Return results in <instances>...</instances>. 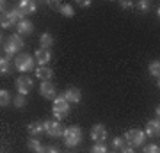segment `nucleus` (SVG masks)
Listing matches in <instances>:
<instances>
[{
    "instance_id": "nucleus-28",
    "label": "nucleus",
    "mask_w": 160,
    "mask_h": 153,
    "mask_svg": "<svg viewBox=\"0 0 160 153\" xmlns=\"http://www.w3.org/2000/svg\"><path fill=\"white\" fill-rule=\"evenodd\" d=\"M39 153H59V151H57V148H53V146H43V150Z\"/></svg>"
},
{
    "instance_id": "nucleus-20",
    "label": "nucleus",
    "mask_w": 160,
    "mask_h": 153,
    "mask_svg": "<svg viewBox=\"0 0 160 153\" xmlns=\"http://www.w3.org/2000/svg\"><path fill=\"white\" fill-rule=\"evenodd\" d=\"M9 102H11V94H9V91L2 89L0 91V105L6 107V105H9Z\"/></svg>"
},
{
    "instance_id": "nucleus-25",
    "label": "nucleus",
    "mask_w": 160,
    "mask_h": 153,
    "mask_svg": "<svg viewBox=\"0 0 160 153\" xmlns=\"http://www.w3.org/2000/svg\"><path fill=\"white\" fill-rule=\"evenodd\" d=\"M144 153H160V148L157 144H148L144 148Z\"/></svg>"
},
{
    "instance_id": "nucleus-12",
    "label": "nucleus",
    "mask_w": 160,
    "mask_h": 153,
    "mask_svg": "<svg viewBox=\"0 0 160 153\" xmlns=\"http://www.w3.org/2000/svg\"><path fill=\"white\" fill-rule=\"evenodd\" d=\"M68 102H80V98H82V93H80V89H77V87H69V89H66V93L62 94Z\"/></svg>"
},
{
    "instance_id": "nucleus-23",
    "label": "nucleus",
    "mask_w": 160,
    "mask_h": 153,
    "mask_svg": "<svg viewBox=\"0 0 160 153\" xmlns=\"http://www.w3.org/2000/svg\"><path fill=\"white\" fill-rule=\"evenodd\" d=\"M29 148H30V150H34V151H38V153L43 150V146H41V142L38 141V139H30V141H29Z\"/></svg>"
},
{
    "instance_id": "nucleus-4",
    "label": "nucleus",
    "mask_w": 160,
    "mask_h": 153,
    "mask_svg": "<svg viewBox=\"0 0 160 153\" xmlns=\"http://www.w3.org/2000/svg\"><path fill=\"white\" fill-rule=\"evenodd\" d=\"M14 66L18 68V71H30V69L34 68V61H32V57L27 55V54H20V55L14 59Z\"/></svg>"
},
{
    "instance_id": "nucleus-13",
    "label": "nucleus",
    "mask_w": 160,
    "mask_h": 153,
    "mask_svg": "<svg viewBox=\"0 0 160 153\" xmlns=\"http://www.w3.org/2000/svg\"><path fill=\"white\" fill-rule=\"evenodd\" d=\"M36 77L43 82H50V79L53 77V71L50 68H46V66H41V68L36 69Z\"/></svg>"
},
{
    "instance_id": "nucleus-19",
    "label": "nucleus",
    "mask_w": 160,
    "mask_h": 153,
    "mask_svg": "<svg viewBox=\"0 0 160 153\" xmlns=\"http://www.w3.org/2000/svg\"><path fill=\"white\" fill-rule=\"evenodd\" d=\"M39 41H41V48H45V50H48L52 45H53V38H52V34H41V38H39Z\"/></svg>"
},
{
    "instance_id": "nucleus-29",
    "label": "nucleus",
    "mask_w": 160,
    "mask_h": 153,
    "mask_svg": "<svg viewBox=\"0 0 160 153\" xmlns=\"http://www.w3.org/2000/svg\"><path fill=\"white\" fill-rule=\"evenodd\" d=\"M123 139H125V137H116L114 141H112V142H114V146L116 148H123V146H125V141H123Z\"/></svg>"
},
{
    "instance_id": "nucleus-10",
    "label": "nucleus",
    "mask_w": 160,
    "mask_h": 153,
    "mask_svg": "<svg viewBox=\"0 0 160 153\" xmlns=\"http://www.w3.org/2000/svg\"><path fill=\"white\" fill-rule=\"evenodd\" d=\"M39 93H41V96H45L46 100H53L55 98V87L50 82H41Z\"/></svg>"
},
{
    "instance_id": "nucleus-24",
    "label": "nucleus",
    "mask_w": 160,
    "mask_h": 153,
    "mask_svg": "<svg viewBox=\"0 0 160 153\" xmlns=\"http://www.w3.org/2000/svg\"><path fill=\"white\" fill-rule=\"evenodd\" d=\"M91 153H107V148H105V144H103V142H98V144H94V146H92Z\"/></svg>"
},
{
    "instance_id": "nucleus-34",
    "label": "nucleus",
    "mask_w": 160,
    "mask_h": 153,
    "mask_svg": "<svg viewBox=\"0 0 160 153\" xmlns=\"http://www.w3.org/2000/svg\"><path fill=\"white\" fill-rule=\"evenodd\" d=\"M155 112H157V116H158V119H160V105L157 107V110H155Z\"/></svg>"
},
{
    "instance_id": "nucleus-3",
    "label": "nucleus",
    "mask_w": 160,
    "mask_h": 153,
    "mask_svg": "<svg viewBox=\"0 0 160 153\" xmlns=\"http://www.w3.org/2000/svg\"><path fill=\"white\" fill-rule=\"evenodd\" d=\"M23 48V39L20 38V34H12L11 38H7L6 43H4V50L6 54H16L18 50H22Z\"/></svg>"
},
{
    "instance_id": "nucleus-30",
    "label": "nucleus",
    "mask_w": 160,
    "mask_h": 153,
    "mask_svg": "<svg viewBox=\"0 0 160 153\" xmlns=\"http://www.w3.org/2000/svg\"><path fill=\"white\" fill-rule=\"evenodd\" d=\"M121 153H133V148L130 144H125V146L121 148Z\"/></svg>"
},
{
    "instance_id": "nucleus-11",
    "label": "nucleus",
    "mask_w": 160,
    "mask_h": 153,
    "mask_svg": "<svg viewBox=\"0 0 160 153\" xmlns=\"http://www.w3.org/2000/svg\"><path fill=\"white\" fill-rule=\"evenodd\" d=\"M146 134H148L149 137H158L160 135V119L148 121V125H146Z\"/></svg>"
},
{
    "instance_id": "nucleus-26",
    "label": "nucleus",
    "mask_w": 160,
    "mask_h": 153,
    "mask_svg": "<svg viewBox=\"0 0 160 153\" xmlns=\"http://www.w3.org/2000/svg\"><path fill=\"white\" fill-rule=\"evenodd\" d=\"M12 23L9 22V18H7V13H2V28H9Z\"/></svg>"
},
{
    "instance_id": "nucleus-14",
    "label": "nucleus",
    "mask_w": 160,
    "mask_h": 153,
    "mask_svg": "<svg viewBox=\"0 0 160 153\" xmlns=\"http://www.w3.org/2000/svg\"><path fill=\"white\" fill-rule=\"evenodd\" d=\"M50 52L45 50V48H39V50H36V61L41 64V66H46V64L50 63Z\"/></svg>"
},
{
    "instance_id": "nucleus-32",
    "label": "nucleus",
    "mask_w": 160,
    "mask_h": 153,
    "mask_svg": "<svg viewBox=\"0 0 160 153\" xmlns=\"http://www.w3.org/2000/svg\"><path fill=\"white\" fill-rule=\"evenodd\" d=\"M121 6H123V7H132V2L126 0V2H121Z\"/></svg>"
},
{
    "instance_id": "nucleus-17",
    "label": "nucleus",
    "mask_w": 160,
    "mask_h": 153,
    "mask_svg": "<svg viewBox=\"0 0 160 153\" xmlns=\"http://www.w3.org/2000/svg\"><path fill=\"white\" fill-rule=\"evenodd\" d=\"M7 18H9V22L12 23V25H18V23L23 20V16L20 14V11L18 9H12V11H7Z\"/></svg>"
},
{
    "instance_id": "nucleus-16",
    "label": "nucleus",
    "mask_w": 160,
    "mask_h": 153,
    "mask_svg": "<svg viewBox=\"0 0 160 153\" xmlns=\"http://www.w3.org/2000/svg\"><path fill=\"white\" fill-rule=\"evenodd\" d=\"M29 132H30V135L39 137L41 134L45 132V123H39V121H34V123H30V125H29Z\"/></svg>"
},
{
    "instance_id": "nucleus-21",
    "label": "nucleus",
    "mask_w": 160,
    "mask_h": 153,
    "mask_svg": "<svg viewBox=\"0 0 160 153\" xmlns=\"http://www.w3.org/2000/svg\"><path fill=\"white\" fill-rule=\"evenodd\" d=\"M149 73L153 75V77H158L160 79V61H153V63L149 64Z\"/></svg>"
},
{
    "instance_id": "nucleus-6",
    "label": "nucleus",
    "mask_w": 160,
    "mask_h": 153,
    "mask_svg": "<svg viewBox=\"0 0 160 153\" xmlns=\"http://www.w3.org/2000/svg\"><path fill=\"white\" fill-rule=\"evenodd\" d=\"M45 132L52 137L64 135V128L59 121H45Z\"/></svg>"
},
{
    "instance_id": "nucleus-33",
    "label": "nucleus",
    "mask_w": 160,
    "mask_h": 153,
    "mask_svg": "<svg viewBox=\"0 0 160 153\" xmlns=\"http://www.w3.org/2000/svg\"><path fill=\"white\" fill-rule=\"evenodd\" d=\"M78 4H80V6H82V7H86V6H89V2H86V0H80Z\"/></svg>"
},
{
    "instance_id": "nucleus-5",
    "label": "nucleus",
    "mask_w": 160,
    "mask_h": 153,
    "mask_svg": "<svg viewBox=\"0 0 160 153\" xmlns=\"http://www.w3.org/2000/svg\"><path fill=\"white\" fill-rule=\"evenodd\" d=\"M125 139H126V142H128L130 146H141L142 141H144V132L142 130H137V128L128 130L125 134Z\"/></svg>"
},
{
    "instance_id": "nucleus-27",
    "label": "nucleus",
    "mask_w": 160,
    "mask_h": 153,
    "mask_svg": "<svg viewBox=\"0 0 160 153\" xmlns=\"http://www.w3.org/2000/svg\"><path fill=\"white\" fill-rule=\"evenodd\" d=\"M14 105L16 107H25V96H16L14 98Z\"/></svg>"
},
{
    "instance_id": "nucleus-22",
    "label": "nucleus",
    "mask_w": 160,
    "mask_h": 153,
    "mask_svg": "<svg viewBox=\"0 0 160 153\" xmlns=\"http://www.w3.org/2000/svg\"><path fill=\"white\" fill-rule=\"evenodd\" d=\"M0 71H2V75L4 73H11V64H9V61L7 59H0Z\"/></svg>"
},
{
    "instance_id": "nucleus-7",
    "label": "nucleus",
    "mask_w": 160,
    "mask_h": 153,
    "mask_svg": "<svg viewBox=\"0 0 160 153\" xmlns=\"http://www.w3.org/2000/svg\"><path fill=\"white\" fill-rule=\"evenodd\" d=\"M16 89L22 96L29 94L30 89H32V80H30L29 77H20V79L16 80Z\"/></svg>"
},
{
    "instance_id": "nucleus-2",
    "label": "nucleus",
    "mask_w": 160,
    "mask_h": 153,
    "mask_svg": "<svg viewBox=\"0 0 160 153\" xmlns=\"http://www.w3.org/2000/svg\"><path fill=\"white\" fill-rule=\"evenodd\" d=\"M82 139V130L78 126H69L64 130V142L66 146H77Z\"/></svg>"
},
{
    "instance_id": "nucleus-31",
    "label": "nucleus",
    "mask_w": 160,
    "mask_h": 153,
    "mask_svg": "<svg viewBox=\"0 0 160 153\" xmlns=\"http://www.w3.org/2000/svg\"><path fill=\"white\" fill-rule=\"evenodd\" d=\"M139 7H141L142 11H146V9L149 7V4H148V2H144V0H141V2H139Z\"/></svg>"
},
{
    "instance_id": "nucleus-15",
    "label": "nucleus",
    "mask_w": 160,
    "mask_h": 153,
    "mask_svg": "<svg viewBox=\"0 0 160 153\" xmlns=\"http://www.w3.org/2000/svg\"><path fill=\"white\" fill-rule=\"evenodd\" d=\"M16 28H18V32L16 34H20V36H25V34H30V32H32V30H34V25H32V23L29 22V20H22V22L18 23L16 25Z\"/></svg>"
},
{
    "instance_id": "nucleus-9",
    "label": "nucleus",
    "mask_w": 160,
    "mask_h": 153,
    "mask_svg": "<svg viewBox=\"0 0 160 153\" xmlns=\"http://www.w3.org/2000/svg\"><path fill=\"white\" fill-rule=\"evenodd\" d=\"M18 11H20L22 16L32 14V13H36V2H32V0H23V2H20V6H18Z\"/></svg>"
},
{
    "instance_id": "nucleus-1",
    "label": "nucleus",
    "mask_w": 160,
    "mask_h": 153,
    "mask_svg": "<svg viewBox=\"0 0 160 153\" xmlns=\"http://www.w3.org/2000/svg\"><path fill=\"white\" fill-rule=\"evenodd\" d=\"M68 110H69V102L64 96H59L53 100V116L57 118V121L66 118L68 116Z\"/></svg>"
},
{
    "instance_id": "nucleus-36",
    "label": "nucleus",
    "mask_w": 160,
    "mask_h": 153,
    "mask_svg": "<svg viewBox=\"0 0 160 153\" xmlns=\"http://www.w3.org/2000/svg\"><path fill=\"white\" fill-rule=\"evenodd\" d=\"M157 13H158V18H160V7H158V11H157Z\"/></svg>"
},
{
    "instance_id": "nucleus-18",
    "label": "nucleus",
    "mask_w": 160,
    "mask_h": 153,
    "mask_svg": "<svg viewBox=\"0 0 160 153\" xmlns=\"http://www.w3.org/2000/svg\"><path fill=\"white\" fill-rule=\"evenodd\" d=\"M59 13L66 18H71L75 14V9L69 6V4H59Z\"/></svg>"
},
{
    "instance_id": "nucleus-35",
    "label": "nucleus",
    "mask_w": 160,
    "mask_h": 153,
    "mask_svg": "<svg viewBox=\"0 0 160 153\" xmlns=\"http://www.w3.org/2000/svg\"><path fill=\"white\" fill-rule=\"evenodd\" d=\"M157 85H158V87H160V79H158V82H157Z\"/></svg>"
},
{
    "instance_id": "nucleus-8",
    "label": "nucleus",
    "mask_w": 160,
    "mask_h": 153,
    "mask_svg": "<svg viewBox=\"0 0 160 153\" xmlns=\"http://www.w3.org/2000/svg\"><path fill=\"white\" fill-rule=\"evenodd\" d=\"M91 139L96 142H103L107 139V130H105V126L103 125H94L91 130Z\"/></svg>"
}]
</instances>
